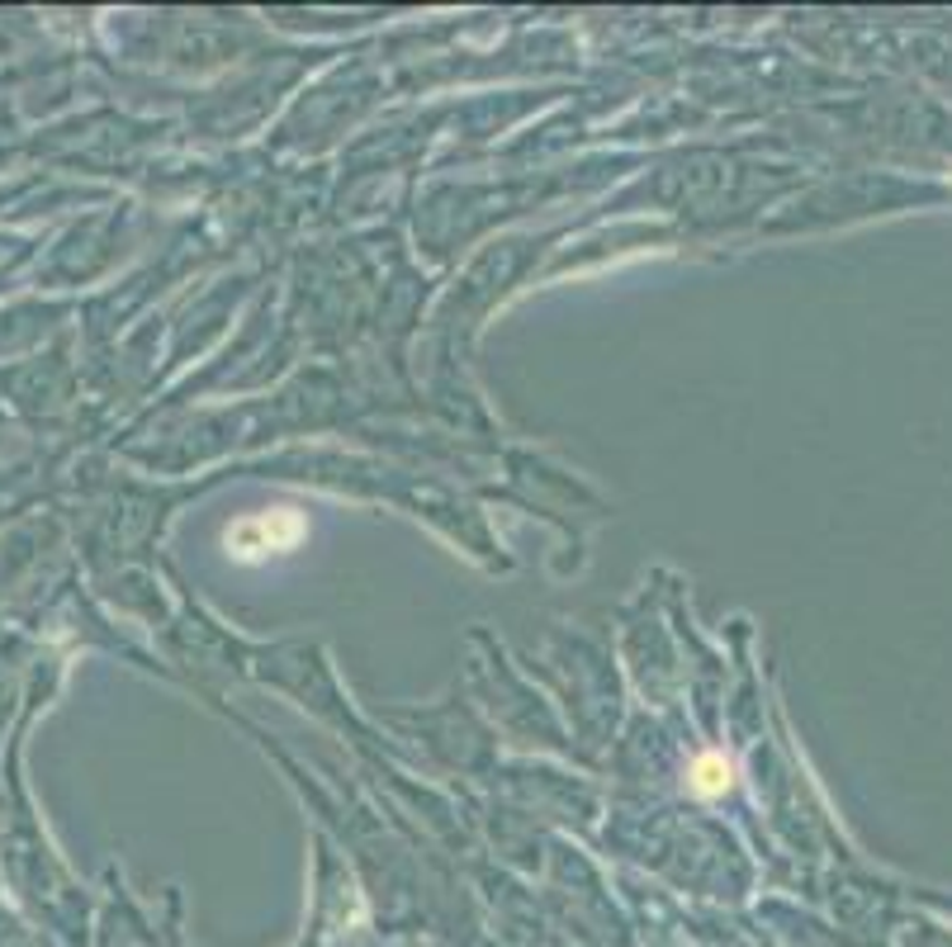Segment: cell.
<instances>
[{"mask_svg": "<svg viewBox=\"0 0 952 947\" xmlns=\"http://www.w3.org/2000/svg\"><path fill=\"white\" fill-rule=\"evenodd\" d=\"M692 791L706 796V801L730 791V763H725V753H701V758L692 763Z\"/></svg>", "mask_w": 952, "mask_h": 947, "instance_id": "6da1fadb", "label": "cell"}]
</instances>
